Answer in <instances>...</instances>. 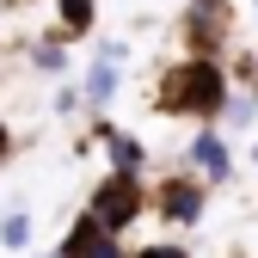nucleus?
I'll use <instances>...</instances> for the list:
<instances>
[{"label": "nucleus", "instance_id": "nucleus-1", "mask_svg": "<svg viewBox=\"0 0 258 258\" xmlns=\"http://www.w3.org/2000/svg\"><path fill=\"white\" fill-rule=\"evenodd\" d=\"M228 61L221 55H178L160 68L154 86V111L160 117H190V123H221V105H228Z\"/></svg>", "mask_w": 258, "mask_h": 258}, {"label": "nucleus", "instance_id": "nucleus-2", "mask_svg": "<svg viewBox=\"0 0 258 258\" xmlns=\"http://www.w3.org/2000/svg\"><path fill=\"white\" fill-rule=\"evenodd\" d=\"M86 215L99 221V228H111V234H129L148 215V184L129 178V172H105L99 184L86 190Z\"/></svg>", "mask_w": 258, "mask_h": 258}, {"label": "nucleus", "instance_id": "nucleus-3", "mask_svg": "<svg viewBox=\"0 0 258 258\" xmlns=\"http://www.w3.org/2000/svg\"><path fill=\"white\" fill-rule=\"evenodd\" d=\"M178 37H184V55H228L234 7L228 0H190L178 13Z\"/></svg>", "mask_w": 258, "mask_h": 258}, {"label": "nucleus", "instance_id": "nucleus-4", "mask_svg": "<svg viewBox=\"0 0 258 258\" xmlns=\"http://www.w3.org/2000/svg\"><path fill=\"white\" fill-rule=\"evenodd\" d=\"M203 197H209V184L197 172H172V178H160L148 190V215H160L166 228H197L203 221Z\"/></svg>", "mask_w": 258, "mask_h": 258}, {"label": "nucleus", "instance_id": "nucleus-5", "mask_svg": "<svg viewBox=\"0 0 258 258\" xmlns=\"http://www.w3.org/2000/svg\"><path fill=\"white\" fill-rule=\"evenodd\" d=\"M123 43L111 37V43H99V55H92L86 61V74H80V111H92V117H99V111H111L117 105V86H123Z\"/></svg>", "mask_w": 258, "mask_h": 258}, {"label": "nucleus", "instance_id": "nucleus-6", "mask_svg": "<svg viewBox=\"0 0 258 258\" xmlns=\"http://www.w3.org/2000/svg\"><path fill=\"white\" fill-rule=\"evenodd\" d=\"M55 258H129V246H123V234H111V228H99L86 209L68 221V234H61V246H55Z\"/></svg>", "mask_w": 258, "mask_h": 258}, {"label": "nucleus", "instance_id": "nucleus-7", "mask_svg": "<svg viewBox=\"0 0 258 258\" xmlns=\"http://www.w3.org/2000/svg\"><path fill=\"white\" fill-rule=\"evenodd\" d=\"M184 160H190V172H197L203 184H228V178H234V148H228V136H221L215 123H197Z\"/></svg>", "mask_w": 258, "mask_h": 258}, {"label": "nucleus", "instance_id": "nucleus-8", "mask_svg": "<svg viewBox=\"0 0 258 258\" xmlns=\"http://www.w3.org/2000/svg\"><path fill=\"white\" fill-rule=\"evenodd\" d=\"M99 142H105V166L111 172H129V178L148 172V142L142 136H129V129H117V123L99 117Z\"/></svg>", "mask_w": 258, "mask_h": 258}, {"label": "nucleus", "instance_id": "nucleus-9", "mask_svg": "<svg viewBox=\"0 0 258 258\" xmlns=\"http://www.w3.org/2000/svg\"><path fill=\"white\" fill-rule=\"evenodd\" d=\"M99 25V0H55V37H92Z\"/></svg>", "mask_w": 258, "mask_h": 258}, {"label": "nucleus", "instance_id": "nucleus-10", "mask_svg": "<svg viewBox=\"0 0 258 258\" xmlns=\"http://www.w3.org/2000/svg\"><path fill=\"white\" fill-rule=\"evenodd\" d=\"M25 55H31V68H37V74H49V80H61V74H68V37H55V31L31 37V43H25Z\"/></svg>", "mask_w": 258, "mask_h": 258}, {"label": "nucleus", "instance_id": "nucleus-11", "mask_svg": "<svg viewBox=\"0 0 258 258\" xmlns=\"http://www.w3.org/2000/svg\"><path fill=\"white\" fill-rule=\"evenodd\" d=\"M31 228H37L31 209H7V215H0V246H7V252H25L31 246Z\"/></svg>", "mask_w": 258, "mask_h": 258}, {"label": "nucleus", "instance_id": "nucleus-12", "mask_svg": "<svg viewBox=\"0 0 258 258\" xmlns=\"http://www.w3.org/2000/svg\"><path fill=\"white\" fill-rule=\"evenodd\" d=\"M129 258H190V252H184L178 240H148V246H136Z\"/></svg>", "mask_w": 258, "mask_h": 258}, {"label": "nucleus", "instance_id": "nucleus-13", "mask_svg": "<svg viewBox=\"0 0 258 258\" xmlns=\"http://www.w3.org/2000/svg\"><path fill=\"white\" fill-rule=\"evenodd\" d=\"M74 111H80V86H61L55 92V117H74Z\"/></svg>", "mask_w": 258, "mask_h": 258}, {"label": "nucleus", "instance_id": "nucleus-14", "mask_svg": "<svg viewBox=\"0 0 258 258\" xmlns=\"http://www.w3.org/2000/svg\"><path fill=\"white\" fill-rule=\"evenodd\" d=\"M13 148H19V136H13V123H7V111H0V166L13 160Z\"/></svg>", "mask_w": 258, "mask_h": 258}, {"label": "nucleus", "instance_id": "nucleus-15", "mask_svg": "<svg viewBox=\"0 0 258 258\" xmlns=\"http://www.w3.org/2000/svg\"><path fill=\"white\" fill-rule=\"evenodd\" d=\"M0 7H7V13H25V7H31V0H0Z\"/></svg>", "mask_w": 258, "mask_h": 258}, {"label": "nucleus", "instance_id": "nucleus-16", "mask_svg": "<svg viewBox=\"0 0 258 258\" xmlns=\"http://www.w3.org/2000/svg\"><path fill=\"white\" fill-rule=\"evenodd\" d=\"M252 166H258V148H252Z\"/></svg>", "mask_w": 258, "mask_h": 258}, {"label": "nucleus", "instance_id": "nucleus-17", "mask_svg": "<svg viewBox=\"0 0 258 258\" xmlns=\"http://www.w3.org/2000/svg\"><path fill=\"white\" fill-rule=\"evenodd\" d=\"M37 258H55V252H37Z\"/></svg>", "mask_w": 258, "mask_h": 258}, {"label": "nucleus", "instance_id": "nucleus-18", "mask_svg": "<svg viewBox=\"0 0 258 258\" xmlns=\"http://www.w3.org/2000/svg\"><path fill=\"white\" fill-rule=\"evenodd\" d=\"M252 13H258V0H252Z\"/></svg>", "mask_w": 258, "mask_h": 258}, {"label": "nucleus", "instance_id": "nucleus-19", "mask_svg": "<svg viewBox=\"0 0 258 258\" xmlns=\"http://www.w3.org/2000/svg\"><path fill=\"white\" fill-rule=\"evenodd\" d=\"M0 74H7V68H0Z\"/></svg>", "mask_w": 258, "mask_h": 258}]
</instances>
